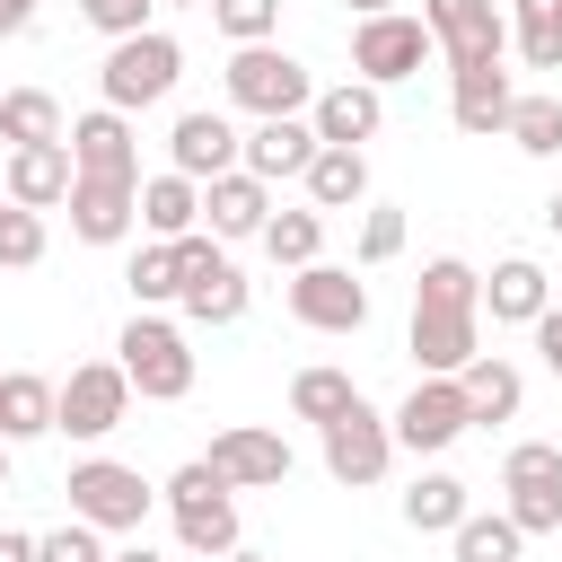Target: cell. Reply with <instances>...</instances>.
<instances>
[{
  "instance_id": "obj_11",
  "label": "cell",
  "mask_w": 562,
  "mask_h": 562,
  "mask_svg": "<svg viewBox=\"0 0 562 562\" xmlns=\"http://www.w3.org/2000/svg\"><path fill=\"white\" fill-rule=\"evenodd\" d=\"M123 413H132V378H123V360H79V369L61 378V413H53V430H70V439H105V430H123Z\"/></svg>"
},
{
  "instance_id": "obj_32",
  "label": "cell",
  "mask_w": 562,
  "mask_h": 562,
  "mask_svg": "<svg viewBox=\"0 0 562 562\" xmlns=\"http://www.w3.org/2000/svg\"><path fill=\"white\" fill-rule=\"evenodd\" d=\"M316 246H325V211H316V202H299V211H272V220H263V255H272L281 272L316 263Z\"/></svg>"
},
{
  "instance_id": "obj_44",
  "label": "cell",
  "mask_w": 562,
  "mask_h": 562,
  "mask_svg": "<svg viewBox=\"0 0 562 562\" xmlns=\"http://www.w3.org/2000/svg\"><path fill=\"white\" fill-rule=\"evenodd\" d=\"M0 562H35V536H18V527H0Z\"/></svg>"
},
{
  "instance_id": "obj_36",
  "label": "cell",
  "mask_w": 562,
  "mask_h": 562,
  "mask_svg": "<svg viewBox=\"0 0 562 562\" xmlns=\"http://www.w3.org/2000/svg\"><path fill=\"white\" fill-rule=\"evenodd\" d=\"M123 290H132V307H158V299H176V290H184V263H176V237H149V246L132 255V272H123Z\"/></svg>"
},
{
  "instance_id": "obj_6",
  "label": "cell",
  "mask_w": 562,
  "mask_h": 562,
  "mask_svg": "<svg viewBox=\"0 0 562 562\" xmlns=\"http://www.w3.org/2000/svg\"><path fill=\"white\" fill-rule=\"evenodd\" d=\"M70 518H88V527H105V536H132L140 518H149V483H140V465H123V457H79L70 465Z\"/></svg>"
},
{
  "instance_id": "obj_51",
  "label": "cell",
  "mask_w": 562,
  "mask_h": 562,
  "mask_svg": "<svg viewBox=\"0 0 562 562\" xmlns=\"http://www.w3.org/2000/svg\"><path fill=\"white\" fill-rule=\"evenodd\" d=\"M0 202H9V176H0Z\"/></svg>"
},
{
  "instance_id": "obj_43",
  "label": "cell",
  "mask_w": 562,
  "mask_h": 562,
  "mask_svg": "<svg viewBox=\"0 0 562 562\" xmlns=\"http://www.w3.org/2000/svg\"><path fill=\"white\" fill-rule=\"evenodd\" d=\"M35 26V0H0V35H26Z\"/></svg>"
},
{
  "instance_id": "obj_3",
  "label": "cell",
  "mask_w": 562,
  "mask_h": 562,
  "mask_svg": "<svg viewBox=\"0 0 562 562\" xmlns=\"http://www.w3.org/2000/svg\"><path fill=\"white\" fill-rule=\"evenodd\" d=\"M123 378H132V395H149V404H176V395H193V342H184V325H167V316H149V307H132V325H123Z\"/></svg>"
},
{
  "instance_id": "obj_37",
  "label": "cell",
  "mask_w": 562,
  "mask_h": 562,
  "mask_svg": "<svg viewBox=\"0 0 562 562\" xmlns=\"http://www.w3.org/2000/svg\"><path fill=\"white\" fill-rule=\"evenodd\" d=\"M44 211H26V202H0V272H35L44 263Z\"/></svg>"
},
{
  "instance_id": "obj_26",
  "label": "cell",
  "mask_w": 562,
  "mask_h": 562,
  "mask_svg": "<svg viewBox=\"0 0 562 562\" xmlns=\"http://www.w3.org/2000/svg\"><path fill=\"white\" fill-rule=\"evenodd\" d=\"M299 184H307L316 211H360V202H369V149H334V140H325Z\"/></svg>"
},
{
  "instance_id": "obj_28",
  "label": "cell",
  "mask_w": 562,
  "mask_h": 562,
  "mask_svg": "<svg viewBox=\"0 0 562 562\" xmlns=\"http://www.w3.org/2000/svg\"><path fill=\"white\" fill-rule=\"evenodd\" d=\"M140 228L149 237H184V228H202V184L193 176H140Z\"/></svg>"
},
{
  "instance_id": "obj_45",
  "label": "cell",
  "mask_w": 562,
  "mask_h": 562,
  "mask_svg": "<svg viewBox=\"0 0 562 562\" xmlns=\"http://www.w3.org/2000/svg\"><path fill=\"white\" fill-rule=\"evenodd\" d=\"M544 228H553V237H562V184H553V193H544Z\"/></svg>"
},
{
  "instance_id": "obj_18",
  "label": "cell",
  "mask_w": 562,
  "mask_h": 562,
  "mask_svg": "<svg viewBox=\"0 0 562 562\" xmlns=\"http://www.w3.org/2000/svg\"><path fill=\"white\" fill-rule=\"evenodd\" d=\"M132 220H140V184H123V176H79L70 184V237L79 246H123Z\"/></svg>"
},
{
  "instance_id": "obj_12",
  "label": "cell",
  "mask_w": 562,
  "mask_h": 562,
  "mask_svg": "<svg viewBox=\"0 0 562 562\" xmlns=\"http://www.w3.org/2000/svg\"><path fill=\"white\" fill-rule=\"evenodd\" d=\"M386 422H395V448H413V457H439V448H457V439L474 430L457 378H413V395H404Z\"/></svg>"
},
{
  "instance_id": "obj_1",
  "label": "cell",
  "mask_w": 562,
  "mask_h": 562,
  "mask_svg": "<svg viewBox=\"0 0 562 562\" xmlns=\"http://www.w3.org/2000/svg\"><path fill=\"white\" fill-rule=\"evenodd\" d=\"M422 378H457L483 351V272L465 255H430L413 281V325H404Z\"/></svg>"
},
{
  "instance_id": "obj_42",
  "label": "cell",
  "mask_w": 562,
  "mask_h": 562,
  "mask_svg": "<svg viewBox=\"0 0 562 562\" xmlns=\"http://www.w3.org/2000/svg\"><path fill=\"white\" fill-rule=\"evenodd\" d=\"M527 334H536V351H544V369L562 378V307H544V316H536Z\"/></svg>"
},
{
  "instance_id": "obj_21",
  "label": "cell",
  "mask_w": 562,
  "mask_h": 562,
  "mask_svg": "<svg viewBox=\"0 0 562 562\" xmlns=\"http://www.w3.org/2000/svg\"><path fill=\"white\" fill-rule=\"evenodd\" d=\"M316 149H325V140H316L307 114H263V123L246 132V158H237V167H255L263 184H281V176H307Z\"/></svg>"
},
{
  "instance_id": "obj_13",
  "label": "cell",
  "mask_w": 562,
  "mask_h": 562,
  "mask_svg": "<svg viewBox=\"0 0 562 562\" xmlns=\"http://www.w3.org/2000/svg\"><path fill=\"white\" fill-rule=\"evenodd\" d=\"M386 465H395V422H386V413H378L369 395H360V404H351L342 422H325V474H334V483L369 492V483H378Z\"/></svg>"
},
{
  "instance_id": "obj_24",
  "label": "cell",
  "mask_w": 562,
  "mask_h": 562,
  "mask_svg": "<svg viewBox=\"0 0 562 562\" xmlns=\"http://www.w3.org/2000/svg\"><path fill=\"white\" fill-rule=\"evenodd\" d=\"M53 413H61V386H53L44 369H0V439H9V448H18V439H44Z\"/></svg>"
},
{
  "instance_id": "obj_35",
  "label": "cell",
  "mask_w": 562,
  "mask_h": 562,
  "mask_svg": "<svg viewBox=\"0 0 562 562\" xmlns=\"http://www.w3.org/2000/svg\"><path fill=\"white\" fill-rule=\"evenodd\" d=\"M448 544H457V562H518V553H527V527H518L509 509H492V518L465 509V527H457Z\"/></svg>"
},
{
  "instance_id": "obj_4",
  "label": "cell",
  "mask_w": 562,
  "mask_h": 562,
  "mask_svg": "<svg viewBox=\"0 0 562 562\" xmlns=\"http://www.w3.org/2000/svg\"><path fill=\"white\" fill-rule=\"evenodd\" d=\"M228 105H246L255 123H263V114H307V105H316V79H307V61L281 53V44H237V53H228Z\"/></svg>"
},
{
  "instance_id": "obj_19",
  "label": "cell",
  "mask_w": 562,
  "mask_h": 562,
  "mask_svg": "<svg viewBox=\"0 0 562 562\" xmlns=\"http://www.w3.org/2000/svg\"><path fill=\"white\" fill-rule=\"evenodd\" d=\"M0 176H9V202H26V211H61L70 184H79V158H70V140H35V149H9Z\"/></svg>"
},
{
  "instance_id": "obj_50",
  "label": "cell",
  "mask_w": 562,
  "mask_h": 562,
  "mask_svg": "<svg viewBox=\"0 0 562 562\" xmlns=\"http://www.w3.org/2000/svg\"><path fill=\"white\" fill-rule=\"evenodd\" d=\"M167 9H202V0H167Z\"/></svg>"
},
{
  "instance_id": "obj_23",
  "label": "cell",
  "mask_w": 562,
  "mask_h": 562,
  "mask_svg": "<svg viewBox=\"0 0 562 562\" xmlns=\"http://www.w3.org/2000/svg\"><path fill=\"white\" fill-rule=\"evenodd\" d=\"M483 307H492V325H536V316L553 307V281H544V263H536V255H509V263H492V281H483Z\"/></svg>"
},
{
  "instance_id": "obj_7",
  "label": "cell",
  "mask_w": 562,
  "mask_h": 562,
  "mask_svg": "<svg viewBox=\"0 0 562 562\" xmlns=\"http://www.w3.org/2000/svg\"><path fill=\"white\" fill-rule=\"evenodd\" d=\"M501 509L527 527V536H562V448L553 439H518L501 457Z\"/></svg>"
},
{
  "instance_id": "obj_5",
  "label": "cell",
  "mask_w": 562,
  "mask_h": 562,
  "mask_svg": "<svg viewBox=\"0 0 562 562\" xmlns=\"http://www.w3.org/2000/svg\"><path fill=\"white\" fill-rule=\"evenodd\" d=\"M176 70H184V44H176V35H158V26H140V35H114V53H105L97 88H105V105L140 114V105H158V97L176 88Z\"/></svg>"
},
{
  "instance_id": "obj_29",
  "label": "cell",
  "mask_w": 562,
  "mask_h": 562,
  "mask_svg": "<svg viewBox=\"0 0 562 562\" xmlns=\"http://www.w3.org/2000/svg\"><path fill=\"white\" fill-rule=\"evenodd\" d=\"M465 509H474V501H465V483H457V474H439V465H430V474H413V492H404V527H413V536H457V527H465Z\"/></svg>"
},
{
  "instance_id": "obj_27",
  "label": "cell",
  "mask_w": 562,
  "mask_h": 562,
  "mask_svg": "<svg viewBox=\"0 0 562 562\" xmlns=\"http://www.w3.org/2000/svg\"><path fill=\"white\" fill-rule=\"evenodd\" d=\"M176 307H184V325H237V316H246V272L220 255V263H202V272L176 290Z\"/></svg>"
},
{
  "instance_id": "obj_20",
  "label": "cell",
  "mask_w": 562,
  "mask_h": 562,
  "mask_svg": "<svg viewBox=\"0 0 562 562\" xmlns=\"http://www.w3.org/2000/svg\"><path fill=\"white\" fill-rule=\"evenodd\" d=\"M509 105H518V88H509L501 61H492V70H448V123H457V132L492 140V132H509Z\"/></svg>"
},
{
  "instance_id": "obj_47",
  "label": "cell",
  "mask_w": 562,
  "mask_h": 562,
  "mask_svg": "<svg viewBox=\"0 0 562 562\" xmlns=\"http://www.w3.org/2000/svg\"><path fill=\"white\" fill-rule=\"evenodd\" d=\"M378 9H395V0H351V18H378Z\"/></svg>"
},
{
  "instance_id": "obj_34",
  "label": "cell",
  "mask_w": 562,
  "mask_h": 562,
  "mask_svg": "<svg viewBox=\"0 0 562 562\" xmlns=\"http://www.w3.org/2000/svg\"><path fill=\"white\" fill-rule=\"evenodd\" d=\"M501 140H518L527 158H553L562 149V97L553 88H518V105H509V132Z\"/></svg>"
},
{
  "instance_id": "obj_17",
  "label": "cell",
  "mask_w": 562,
  "mask_h": 562,
  "mask_svg": "<svg viewBox=\"0 0 562 562\" xmlns=\"http://www.w3.org/2000/svg\"><path fill=\"white\" fill-rule=\"evenodd\" d=\"M307 123H316V140H334V149H360V140H378V132H386V88H378V79L316 88Z\"/></svg>"
},
{
  "instance_id": "obj_40",
  "label": "cell",
  "mask_w": 562,
  "mask_h": 562,
  "mask_svg": "<svg viewBox=\"0 0 562 562\" xmlns=\"http://www.w3.org/2000/svg\"><path fill=\"white\" fill-rule=\"evenodd\" d=\"M404 255V211L395 202H369L360 211V263H395Z\"/></svg>"
},
{
  "instance_id": "obj_14",
  "label": "cell",
  "mask_w": 562,
  "mask_h": 562,
  "mask_svg": "<svg viewBox=\"0 0 562 562\" xmlns=\"http://www.w3.org/2000/svg\"><path fill=\"white\" fill-rule=\"evenodd\" d=\"M211 474L228 492H272V483H290V439L263 430V422H237V430L211 439Z\"/></svg>"
},
{
  "instance_id": "obj_16",
  "label": "cell",
  "mask_w": 562,
  "mask_h": 562,
  "mask_svg": "<svg viewBox=\"0 0 562 562\" xmlns=\"http://www.w3.org/2000/svg\"><path fill=\"white\" fill-rule=\"evenodd\" d=\"M70 158H79V176H123V184H140V132H132V114H123V105L70 114Z\"/></svg>"
},
{
  "instance_id": "obj_39",
  "label": "cell",
  "mask_w": 562,
  "mask_h": 562,
  "mask_svg": "<svg viewBox=\"0 0 562 562\" xmlns=\"http://www.w3.org/2000/svg\"><path fill=\"white\" fill-rule=\"evenodd\" d=\"M35 562H114V553H105V527H88V518H61L53 536H35Z\"/></svg>"
},
{
  "instance_id": "obj_25",
  "label": "cell",
  "mask_w": 562,
  "mask_h": 562,
  "mask_svg": "<svg viewBox=\"0 0 562 562\" xmlns=\"http://www.w3.org/2000/svg\"><path fill=\"white\" fill-rule=\"evenodd\" d=\"M457 386H465V413H474V422H518V404H527V378H518V360H501V351H474V360L457 369Z\"/></svg>"
},
{
  "instance_id": "obj_48",
  "label": "cell",
  "mask_w": 562,
  "mask_h": 562,
  "mask_svg": "<svg viewBox=\"0 0 562 562\" xmlns=\"http://www.w3.org/2000/svg\"><path fill=\"white\" fill-rule=\"evenodd\" d=\"M220 562H263V553H246V544H237V553H220Z\"/></svg>"
},
{
  "instance_id": "obj_10",
  "label": "cell",
  "mask_w": 562,
  "mask_h": 562,
  "mask_svg": "<svg viewBox=\"0 0 562 562\" xmlns=\"http://www.w3.org/2000/svg\"><path fill=\"white\" fill-rule=\"evenodd\" d=\"M290 316L307 334H360L369 325V281L342 263H299L290 272Z\"/></svg>"
},
{
  "instance_id": "obj_49",
  "label": "cell",
  "mask_w": 562,
  "mask_h": 562,
  "mask_svg": "<svg viewBox=\"0 0 562 562\" xmlns=\"http://www.w3.org/2000/svg\"><path fill=\"white\" fill-rule=\"evenodd\" d=\"M0 483H9V439H0Z\"/></svg>"
},
{
  "instance_id": "obj_9",
  "label": "cell",
  "mask_w": 562,
  "mask_h": 562,
  "mask_svg": "<svg viewBox=\"0 0 562 562\" xmlns=\"http://www.w3.org/2000/svg\"><path fill=\"white\" fill-rule=\"evenodd\" d=\"M430 53H439V44H430V26H422V18H404V9H378V18H360V26H351V79L395 88V79H413Z\"/></svg>"
},
{
  "instance_id": "obj_2",
  "label": "cell",
  "mask_w": 562,
  "mask_h": 562,
  "mask_svg": "<svg viewBox=\"0 0 562 562\" xmlns=\"http://www.w3.org/2000/svg\"><path fill=\"white\" fill-rule=\"evenodd\" d=\"M158 501L176 509V544H184V553H202V562H220V553H237V501H228V483L211 474V457H193V465H176Z\"/></svg>"
},
{
  "instance_id": "obj_46",
  "label": "cell",
  "mask_w": 562,
  "mask_h": 562,
  "mask_svg": "<svg viewBox=\"0 0 562 562\" xmlns=\"http://www.w3.org/2000/svg\"><path fill=\"white\" fill-rule=\"evenodd\" d=\"M114 562H167V553H149V544H123V553H114Z\"/></svg>"
},
{
  "instance_id": "obj_22",
  "label": "cell",
  "mask_w": 562,
  "mask_h": 562,
  "mask_svg": "<svg viewBox=\"0 0 562 562\" xmlns=\"http://www.w3.org/2000/svg\"><path fill=\"white\" fill-rule=\"evenodd\" d=\"M202 220H211V237H263V220H272V184H263L255 167H228V176L202 184Z\"/></svg>"
},
{
  "instance_id": "obj_8",
  "label": "cell",
  "mask_w": 562,
  "mask_h": 562,
  "mask_svg": "<svg viewBox=\"0 0 562 562\" xmlns=\"http://www.w3.org/2000/svg\"><path fill=\"white\" fill-rule=\"evenodd\" d=\"M422 26H430L448 70H492L509 53V18L492 0H422Z\"/></svg>"
},
{
  "instance_id": "obj_38",
  "label": "cell",
  "mask_w": 562,
  "mask_h": 562,
  "mask_svg": "<svg viewBox=\"0 0 562 562\" xmlns=\"http://www.w3.org/2000/svg\"><path fill=\"white\" fill-rule=\"evenodd\" d=\"M202 9L228 44H272L281 35V0H202Z\"/></svg>"
},
{
  "instance_id": "obj_15",
  "label": "cell",
  "mask_w": 562,
  "mask_h": 562,
  "mask_svg": "<svg viewBox=\"0 0 562 562\" xmlns=\"http://www.w3.org/2000/svg\"><path fill=\"white\" fill-rule=\"evenodd\" d=\"M246 158V132L228 123V114H211V105H193V114H176V132H167V167L176 176H193V184H211V176H228Z\"/></svg>"
},
{
  "instance_id": "obj_30",
  "label": "cell",
  "mask_w": 562,
  "mask_h": 562,
  "mask_svg": "<svg viewBox=\"0 0 562 562\" xmlns=\"http://www.w3.org/2000/svg\"><path fill=\"white\" fill-rule=\"evenodd\" d=\"M509 44L527 70H562V0H509Z\"/></svg>"
},
{
  "instance_id": "obj_31",
  "label": "cell",
  "mask_w": 562,
  "mask_h": 562,
  "mask_svg": "<svg viewBox=\"0 0 562 562\" xmlns=\"http://www.w3.org/2000/svg\"><path fill=\"white\" fill-rule=\"evenodd\" d=\"M0 140L35 149V140H70V132H61V105L44 88H0Z\"/></svg>"
},
{
  "instance_id": "obj_33",
  "label": "cell",
  "mask_w": 562,
  "mask_h": 562,
  "mask_svg": "<svg viewBox=\"0 0 562 562\" xmlns=\"http://www.w3.org/2000/svg\"><path fill=\"white\" fill-rule=\"evenodd\" d=\"M351 404H360L351 369H299V378H290V413H299V422H316V430H325V422H342Z\"/></svg>"
},
{
  "instance_id": "obj_41",
  "label": "cell",
  "mask_w": 562,
  "mask_h": 562,
  "mask_svg": "<svg viewBox=\"0 0 562 562\" xmlns=\"http://www.w3.org/2000/svg\"><path fill=\"white\" fill-rule=\"evenodd\" d=\"M149 9H158V0H79V18H88L97 35H140Z\"/></svg>"
}]
</instances>
